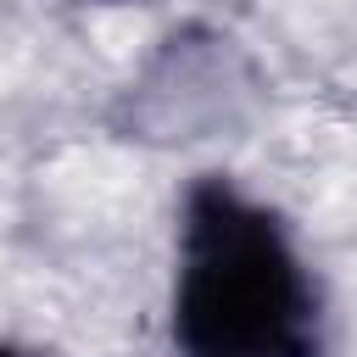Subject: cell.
Returning a JSON list of instances; mask_svg holds the SVG:
<instances>
[{
    "instance_id": "2",
    "label": "cell",
    "mask_w": 357,
    "mask_h": 357,
    "mask_svg": "<svg viewBox=\"0 0 357 357\" xmlns=\"http://www.w3.org/2000/svg\"><path fill=\"white\" fill-rule=\"evenodd\" d=\"M0 357H28V351H17V346H0Z\"/></svg>"
},
{
    "instance_id": "1",
    "label": "cell",
    "mask_w": 357,
    "mask_h": 357,
    "mask_svg": "<svg viewBox=\"0 0 357 357\" xmlns=\"http://www.w3.org/2000/svg\"><path fill=\"white\" fill-rule=\"evenodd\" d=\"M178 357H324V301L284 218L234 178L184 190L173 268Z\"/></svg>"
}]
</instances>
